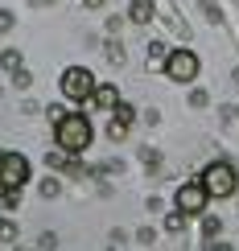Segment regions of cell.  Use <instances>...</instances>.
I'll list each match as a JSON object with an SVG mask.
<instances>
[{
  "instance_id": "obj_1",
  "label": "cell",
  "mask_w": 239,
  "mask_h": 251,
  "mask_svg": "<svg viewBox=\"0 0 239 251\" xmlns=\"http://www.w3.org/2000/svg\"><path fill=\"white\" fill-rule=\"evenodd\" d=\"M54 140H58V149L66 152V156H79V152H87V149H91V140H95V132H91L87 116H58Z\"/></svg>"
},
{
  "instance_id": "obj_2",
  "label": "cell",
  "mask_w": 239,
  "mask_h": 251,
  "mask_svg": "<svg viewBox=\"0 0 239 251\" xmlns=\"http://www.w3.org/2000/svg\"><path fill=\"white\" fill-rule=\"evenodd\" d=\"M25 181H29V161L21 152H0V190H4L8 206H13V198L21 194Z\"/></svg>"
},
{
  "instance_id": "obj_3",
  "label": "cell",
  "mask_w": 239,
  "mask_h": 251,
  "mask_svg": "<svg viewBox=\"0 0 239 251\" xmlns=\"http://www.w3.org/2000/svg\"><path fill=\"white\" fill-rule=\"evenodd\" d=\"M202 190L211 194V198H227V194H235V169H231L227 161L206 165V169H202Z\"/></svg>"
},
{
  "instance_id": "obj_4",
  "label": "cell",
  "mask_w": 239,
  "mask_h": 251,
  "mask_svg": "<svg viewBox=\"0 0 239 251\" xmlns=\"http://www.w3.org/2000/svg\"><path fill=\"white\" fill-rule=\"evenodd\" d=\"M62 95H66V99H91V95H95V75H91L87 66L62 70Z\"/></svg>"
},
{
  "instance_id": "obj_5",
  "label": "cell",
  "mask_w": 239,
  "mask_h": 251,
  "mask_svg": "<svg viewBox=\"0 0 239 251\" xmlns=\"http://www.w3.org/2000/svg\"><path fill=\"white\" fill-rule=\"evenodd\" d=\"M165 75L173 82H194L198 78V54H194V50H173V54H165Z\"/></svg>"
},
{
  "instance_id": "obj_6",
  "label": "cell",
  "mask_w": 239,
  "mask_h": 251,
  "mask_svg": "<svg viewBox=\"0 0 239 251\" xmlns=\"http://www.w3.org/2000/svg\"><path fill=\"white\" fill-rule=\"evenodd\" d=\"M206 202H211V194L202 190V181H186L182 190H178V198H173V206H178L186 218H190V214H202Z\"/></svg>"
},
{
  "instance_id": "obj_7",
  "label": "cell",
  "mask_w": 239,
  "mask_h": 251,
  "mask_svg": "<svg viewBox=\"0 0 239 251\" xmlns=\"http://www.w3.org/2000/svg\"><path fill=\"white\" fill-rule=\"evenodd\" d=\"M128 128H132V107H124V103H120V111L111 107V124H107V132L116 136V140H124V136H128Z\"/></svg>"
},
{
  "instance_id": "obj_8",
  "label": "cell",
  "mask_w": 239,
  "mask_h": 251,
  "mask_svg": "<svg viewBox=\"0 0 239 251\" xmlns=\"http://www.w3.org/2000/svg\"><path fill=\"white\" fill-rule=\"evenodd\" d=\"M91 99H95L99 107H107V111H111V107L120 103V91H116V87H95V95H91Z\"/></svg>"
},
{
  "instance_id": "obj_9",
  "label": "cell",
  "mask_w": 239,
  "mask_h": 251,
  "mask_svg": "<svg viewBox=\"0 0 239 251\" xmlns=\"http://www.w3.org/2000/svg\"><path fill=\"white\" fill-rule=\"evenodd\" d=\"M128 17L136 21V25H149V21H153V8L144 4V0H132V8H128Z\"/></svg>"
},
{
  "instance_id": "obj_10",
  "label": "cell",
  "mask_w": 239,
  "mask_h": 251,
  "mask_svg": "<svg viewBox=\"0 0 239 251\" xmlns=\"http://www.w3.org/2000/svg\"><path fill=\"white\" fill-rule=\"evenodd\" d=\"M182 223H186V214H182V210H173V214H169V223H165V226H169V231H182Z\"/></svg>"
},
{
  "instance_id": "obj_11",
  "label": "cell",
  "mask_w": 239,
  "mask_h": 251,
  "mask_svg": "<svg viewBox=\"0 0 239 251\" xmlns=\"http://www.w3.org/2000/svg\"><path fill=\"white\" fill-rule=\"evenodd\" d=\"M17 231H13V223H0V239H13Z\"/></svg>"
},
{
  "instance_id": "obj_12",
  "label": "cell",
  "mask_w": 239,
  "mask_h": 251,
  "mask_svg": "<svg viewBox=\"0 0 239 251\" xmlns=\"http://www.w3.org/2000/svg\"><path fill=\"white\" fill-rule=\"evenodd\" d=\"M99 4H103V0H87V8H99Z\"/></svg>"
}]
</instances>
